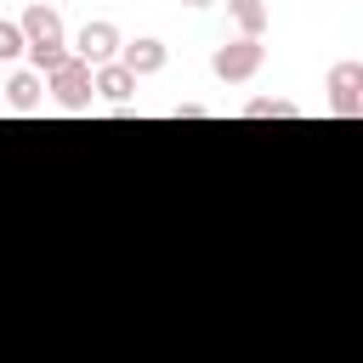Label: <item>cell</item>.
Here are the masks:
<instances>
[{"label": "cell", "instance_id": "cell-1", "mask_svg": "<svg viewBox=\"0 0 363 363\" xmlns=\"http://www.w3.org/2000/svg\"><path fill=\"white\" fill-rule=\"evenodd\" d=\"M261 62H267V45H261V40H244V34L210 51V74H216V79H227V85L255 79V74H261Z\"/></svg>", "mask_w": 363, "mask_h": 363}, {"label": "cell", "instance_id": "cell-2", "mask_svg": "<svg viewBox=\"0 0 363 363\" xmlns=\"http://www.w3.org/2000/svg\"><path fill=\"white\" fill-rule=\"evenodd\" d=\"M45 91L57 96V108L85 113V108H91V96H96V91H91V62H79V57L68 51V57H62V62L45 74Z\"/></svg>", "mask_w": 363, "mask_h": 363}, {"label": "cell", "instance_id": "cell-3", "mask_svg": "<svg viewBox=\"0 0 363 363\" xmlns=\"http://www.w3.org/2000/svg\"><path fill=\"white\" fill-rule=\"evenodd\" d=\"M323 85H329V113L363 119V62H335Z\"/></svg>", "mask_w": 363, "mask_h": 363}, {"label": "cell", "instance_id": "cell-4", "mask_svg": "<svg viewBox=\"0 0 363 363\" xmlns=\"http://www.w3.org/2000/svg\"><path fill=\"white\" fill-rule=\"evenodd\" d=\"M119 51H125V40H119V28H113L108 17L85 23V28H79V40H74V57H79V62H91V68L119 62Z\"/></svg>", "mask_w": 363, "mask_h": 363}, {"label": "cell", "instance_id": "cell-5", "mask_svg": "<svg viewBox=\"0 0 363 363\" xmlns=\"http://www.w3.org/2000/svg\"><path fill=\"white\" fill-rule=\"evenodd\" d=\"M17 28H23L28 51H68V45H62V17H57L45 0H34V6L17 17Z\"/></svg>", "mask_w": 363, "mask_h": 363}, {"label": "cell", "instance_id": "cell-6", "mask_svg": "<svg viewBox=\"0 0 363 363\" xmlns=\"http://www.w3.org/2000/svg\"><path fill=\"white\" fill-rule=\"evenodd\" d=\"M91 91H96V96H108V102H119V108H125V102H130V96H136V74H130V68H125V62H102V68H91Z\"/></svg>", "mask_w": 363, "mask_h": 363}, {"label": "cell", "instance_id": "cell-7", "mask_svg": "<svg viewBox=\"0 0 363 363\" xmlns=\"http://www.w3.org/2000/svg\"><path fill=\"white\" fill-rule=\"evenodd\" d=\"M119 62H125L136 79H147V74H159V68L170 62V45H164V40H130V45L119 51Z\"/></svg>", "mask_w": 363, "mask_h": 363}, {"label": "cell", "instance_id": "cell-8", "mask_svg": "<svg viewBox=\"0 0 363 363\" xmlns=\"http://www.w3.org/2000/svg\"><path fill=\"white\" fill-rule=\"evenodd\" d=\"M40 96H45V74L23 68V74H11V79H6V108H11V113H34V108H40Z\"/></svg>", "mask_w": 363, "mask_h": 363}, {"label": "cell", "instance_id": "cell-9", "mask_svg": "<svg viewBox=\"0 0 363 363\" xmlns=\"http://www.w3.org/2000/svg\"><path fill=\"white\" fill-rule=\"evenodd\" d=\"M227 17H233V28H238L244 40H261V34H267V23H272L267 0H227Z\"/></svg>", "mask_w": 363, "mask_h": 363}, {"label": "cell", "instance_id": "cell-10", "mask_svg": "<svg viewBox=\"0 0 363 363\" xmlns=\"http://www.w3.org/2000/svg\"><path fill=\"white\" fill-rule=\"evenodd\" d=\"M301 108L289 102V96H255V102H244V119H295Z\"/></svg>", "mask_w": 363, "mask_h": 363}, {"label": "cell", "instance_id": "cell-11", "mask_svg": "<svg viewBox=\"0 0 363 363\" xmlns=\"http://www.w3.org/2000/svg\"><path fill=\"white\" fill-rule=\"evenodd\" d=\"M28 51V40H23V28L11 23V17H0V62H11V57H23Z\"/></svg>", "mask_w": 363, "mask_h": 363}, {"label": "cell", "instance_id": "cell-12", "mask_svg": "<svg viewBox=\"0 0 363 363\" xmlns=\"http://www.w3.org/2000/svg\"><path fill=\"white\" fill-rule=\"evenodd\" d=\"M170 113H176V119H204V108H199V102H176Z\"/></svg>", "mask_w": 363, "mask_h": 363}, {"label": "cell", "instance_id": "cell-13", "mask_svg": "<svg viewBox=\"0 0 363 363\" xmlns=\"http://www.w3.org/2000/svg\"><path fill=\"white\" fill-rule=\"evenodd\" d=\"M182 6H210V0H182Z\"/></svg>", "mask_w": 363, "mask_h": 363}]
</instances>
